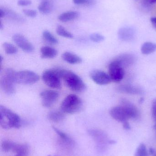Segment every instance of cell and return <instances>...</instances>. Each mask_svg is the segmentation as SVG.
<instances>
[{
    "instance_id": "6da1fadb",
    "label": "cell",
    "mask_w": 156,
    "mask_h": 156,
    "mask_svg": "<svg viewBox=\"0 0 156 156\" xmlns=\"http://www.w3.org/2000/svg\"><path fill=\"white\" fill-rule=\"evenodd\" d=\"M60 76L65 84L72 91L81 93L87 88L86 84L78 75L72 71L59 68Z\"/></svg>"
},
{
    "instance_id": "7a4b0ae2",
    "label": "cell",
    "mask_w": 156,
    "mask_h": 156,
    "mask_svg": "<svg viewBox=\"0 0 156 156\" xmlns=\"http://www.w3.org/2000/svg\"><path fill=\"white\" fill-rule=\"evenodd\" d=\"M0 125L3 129L19 128L21 126L20 116L5 106H0Z\"/></svg>"
},
{
    "instance_id": "3957f363",
    "label": "cell",
    "mask_w": 156,
    "mask_h": 156,
    "mask_svg": "<svg viewBox=\"0 0 156 156\" xmlns=\"http://www.w3.org/2000/svg\"><path fill=\"white\" fill-rule=\"evenodd\" d=\"M83 105L82 100L75 94L68 95L62 101L60 110L65 114H73L80 112Z\"/></svg>"
},
{
    "instance_id": "277c9868",
    "label": "cell",
    "mask_w": 156,
    "mask_h": 156,
    "mask_svg": "<svg viewBox=\"0 0 156 156\" xmlns=\"http://www.w3.org/2000/svg\"><path fill=\"white\" fill-rule=\"evenodd\" d=\"M15 71L12 69H6L3 72L0 79V86L2 90L8 95H12L16 91L14 80Z\"/></svg>"
},
{
    "instance_id": "5b68a950",
    "label": "cell",
    "mask_w": 156,
    "mask_h": 156,
    "mask_svg": "<svg viewBox=\"0 0 156 156\" xmlns=\"http://www.w3.org/2000/svg\"><path fill=\"white\" fill-rule=\"evenodd\" d=\"M42 80L48 86L54 89L61 88V78L59 75V68L47 69L43 72Z\"/></svg>"
},
{
    "instance_id": "8992f818",
    "label": "cell",
    "mask_w": 156,
    "mask_h": 156,
    "mask_svg": "<svg viewBox=\"0 0 156 156\" xmlns=\"http://www.w3.org/2000/svg\"><path fill=\"white\" fill-rule=\"evenodd\" d=\"M14 80L16 84L31 85L37 82L39 76L37 74L30 70H22L14 74Z\"/></svg>"
},
{
    "instance_id": "52a82bcc",
    "label": "cell",
    "mask_w": 156,
    "mask_h": 156,
    "mask_svg": "<svg viewBox=\"0 0 156 156\" xmlns=\"http://www.w3.org/2000/svg\"><path fill=\"white\" fill-rule=\"evenodd\" d=\"M59 96V93L55 90H45L40 94L42 105L46 108L52 107L56 102Z\"/></svg>"
},
{
    "instance_id": "ba28073f",
    "label": "cell",
    "mask_w": 156,
    "mask_h": 156,
    "mask_svg": "<svg viewBox=\"0 0 156 156\" xmlns=\"http://www.w3.org/2000/svg\"><path fill=\"white\" fill-rule=\"evenodd\" d=\"M109 75L112 81L118 83L123 80L125 76L124 69L121 66L114 60L109 66Z\"/></svg>"
},
{
    "instance_id": "9c48e42d",
    "label": "cell",
    "mask_w": 156,
    "mask_h": 156,
    "mask_svg": "<svg viewBox=\"0 0 156 156\" xmlns=\"http://www.w3.org/2000/svg\"><path fill=\"white\" fill-rule=\"evenodd\" d=\"M13 40L16 46L24 52L32 53L34 51V46L23 35L15 34L13 36Z\"/></svg>"
},
{
    "instance_id": "30bf717a",
    "label": "cell",
    "mask_w": 156,
    "mask_h": 156,
    "mask_svg": "<svg viewBox=\"0 0 156 156\" xmlns=\"http://www.w3.org/2000/svg\"><path fill=\"white\" fill-rule=\"evenodd\" d=\"M90 76L94 83L99 85H106L112 81L109 74L102 70H93L90 74Z\"/></svg>"
},
{
    "instance_id": "8fae6325",
    "label": "cell",
    "mask_w": 156,
    "mask_h": 156,
    "mask_svg": "<svg viewBox=\"0 0 156 156\" xmlns=\"http://www.w3.org/2000/svg\"><path fill=\"white\" fill-rule=\"evenodd\" d=\"M121 105L126 111L130 119L133 120L139 119L140 116V111L134 104L126 99H122L121 101Z\"/></svg>"
},
{
    "instance_id": "7c38bea8",
    "label": "cell",
    "mask_w": 156,
    "mask_h": 156,
    "mask_svg": "<svg viewBox=\"0 0 156 156\" xmlns=\"http://www.w3.org/2000/svg\"><path fill=\"white\" fill-rule=\"evenodd\" d=\"M110 115L116 121L124 123L130 119L126 111L122 105L114 106L111 109Z\"/></svg>"
},
{
    "instance_id": "4fadbf2b",
    "label": "cell",
    "mask_w": 156,
    "mask_h": 156,
    "mask_svg": "<svg viewBox=\"0 0 156 156\" xmlns=\"http://www.w3.org/2000/svg\"><path fill=\"white\" fill-rule=\"evenodd\" d=\"M136 60V57L133 55L125 54L119 56L114 60L124 69L125 68L131 66L135 63Z\"/></svg>"
},
{
    "instance_id": "5bb4252c",
    "label": "cell",
    "mask_w": 156,
    "mask_h": 156,
    "mask_svg": "<svg viewBox=\"0 0 156 156\" xmlns=\"http://www.w3.org/2000/svg\"><path fill=\"white\" fill-rule=\"evenodd\" d=\"M117 90L119 92L130 94H142L143 90L141 88L131 84H123L117 87Z\"/></svg>"
},
{
    "instance_id": "9a60e30c",
    "label": "cell",
    "mask_w": 156,
    "mask_h": 156,
    "mask_svg": "<svg viewBox=\"0 0 156 156\" xmlns=\"http://www.w3.org/2000/svg\"><path fill=\"white\" fill-rule=\"evenodd\" d=\"M136 34L135 29L131 27H123L118 31L119 38L122 41H130L132 40Z\"/></svg>"
},
{
    "instance_id": "2e32d148",
    "label": "cell",
    "mask_w": 156,
    "mask_h": 156,
    "mask_svg": "<svg viewBox=\"0 0 156 156\" xmlns=\"http://www.w3.org/2000/svg\"><path fill=\"white\" fill-rule=\"evenodd\" d=\"M61 57L64 61L71 65L79 64L81 63L82 61L80 57L71 52H64L62 54Z\"/></svg>"
},
{
    "instance_id": "e0dca14e",
    "label": "cell",
    "mask_w": 156,
    "mask_h": 156,
    "mask_svg": "<svg viewBox=\"0 0 156 156\" xmlns=\"http://www.w3.org/2000/svg\"><path fill=\"white\" fill-rule=\"evenodd\" d=\"M40 55L43 58H53L57 55L58 51L54 48L43 46L40 48Z\"/></svg>"
},
{
    "instance_id": "ac0fdd59",
    "label": "cell",
    "mask_w": 156,
    "mask_h": 156,
    "mask_svg": "<svg viewBox=\"0 0 156 156\" xmlns=\"http://www.w3.org/2000/svg\"><path fill=\"white\" fill-rule=\"evenodd\" d=\"M79 16V13L76 11H68L65 12L59 16L58 19L61 22H68L77 19Z\"/></svg>"
},
{
    "instance_id": "d6986e66",
    "label": "cell",
    "mask_w": 156,
    "mask_h": 156,
    "mask_svg": "<svg viewBox=\"0 0 156 156\" xmlns=\"http://www.w3.org/2000/svg\"><path fill=\"white\" fill-rule=\"evenodd\" d=\"M65 113L60 111H52L48 115V119L54 122H60L65 119Z\"/></svg>"
},
{
    "instance_id": "ffe728a7",
    "label": "cell",
    "mask_w": 156,
    "mask_h": 156,
    "mask_svg": "<svg viewBox=\"0 0 156 156\" xmlns=\"http://www.w3.org/2000/svg\"><path fill=\"white\" fill-rule=\"evenodd\" d=\"M53 5L49 0H43L38 6L39 12L43 14H48L52 11Z\"/></svg>"
},
{
    "instance_id": "44dd1931",
    "label": "cell",
    "mask_w": 156,
    "mask_h": 156,
    "mask_svg": "<svg viewBox=\"0 0 156 156\" xmlns=\"http://www.w3.org/2000/svg\"><path fill=\"white\" fill-rule=\"evenodd\" d=\"M156 51V44L152 42H146L141 47V52L145 55H148Z\"/></svg>"
},
{
    "instance_id": "7402d4cb",
    "label": "cell",
    "mask_w": 156,
    "mask_h": 156,
    "mask_svg": "<svg viewBox=\"0 0 156 156\" xmlns=\"http://www.w3.org/2000/svg\"><path fill=\"white\" fill-rule=\"evenodd\" d=\"M13 152L15 153L14 156H27L28 153V147L25 144H16Z\"/></svg>"
},
{
    "instance_id": "603a6c76",
    "label": "cell",
    "mask_w": 156,
    "mask_h": 156,
    "mask_svg": "<svg viewBox=\"0 0 156 156\" xmlns=\"http://www.w3.org/2000/svg\"><path fill=\"white\" fill-rule=\"evenodd\" d=\"M43 39L46 43L51 45H56L58 44V39L48 30H45L42 34Z\"/></svg>"
},
{
    "instance_id": "cb8c5ba5",
    "label": "cell",
    "mask_w": 156,
    "mask_h": 156,
    "mask_svg": "<svg viewBox=\"0 0 156 156\" xmlns=\"http://www.w3.org/2000/svg\"><path fill=\"white\" fill-rule=\"evenodd\" d=\"M3 9L5 12V17H7L10 20H13L16 22H22L24 21V19L22 16L14 11L6 8H3Z\"/></svg>"
},
{
    "instance_id": "d4e9b609",
    "label": "cell",
    "mask_w": 156,
    "mask_h": 156,
    "mask_svg": "<svg viewBox=\"0 0 156 156\" xmlns=\"http://www.w3.org/2000/svg\"><path fill=\"white\" fill-rule=\"evenodd\" d=\"M56 31L57 34L60 36L67 38H72L73 37V34L66 30V28L62 26H58Z\"/></svg>"
},
{
    "instance_id": "484cf974",
    "label": "cell",
    "mask_w": 156,
    "mask_h": 156,
    "mask_svg": "<svg viewBox=\"0 0 156 156\" xmlns=\"http://www.w3.org/2000/svg\"><path fill=\"white\" fill-rule=\"evenodd\" d=\"M2 46L5 52L7 55H14L16 54L18 51L17 48L10 43L5 42L3 44Z\"/></svg>"
},
{
    "instance_id": "4316f807",
    "label": "cell",
    "mask_w": 156,
    "mask_h": 156,
    "mask_svg": "<svg viewBox=\"0 0 156 156\" xmlns=\"http://www.w3.org/2000/svg\"><path fill=\"white\" fill-rule=\"evenodd\" d=\"M15 143L9 141H4L2 143L1 145L2 150L5 152H13L15 146L16 145Z\"/></svg>"
},
{
    "instance_id": "83f0119b",
    "label": "cell",
    "mask_w": 156,
    "mask_h": 156,
    "mask_svg": "<svg viewBox=\"0 0 156 156\" xmlns=\"http://www.w3.org/2000/svg\"><path fill=\"white\" fill-rule=\"evenodd\" d=\"M148 152L146 146L144 144H140L136 149L135 156H148Z\"/></svg>"
},
{
    "instance_id": "f1b7e54d",
    "label": "cell",
    "mask_w": 156,
    "mask_h": 156,
    "mask_svg": "<svg viewBox=\"0 0 156 156\" xmlns=\"http://www.w3.org/2000/svg\"><path fill=\"white\" fill-rule=\"evenodd\" d=\"M90 39L93 42L95 43H100L104 40L103 36L98 33H93L90 36Z\"/></svg>"
},
{
    "instance_id": "f546056e",
    "label": "cell",
    "mask_w": 156,
    "mask_h": 156,
    "mask_svg": "<svg viewBox=\"0 0 156 156\" xmlns=\"http://www.w3.org/2000/svg\"><path fill=\"white\" fill-rule=\"evenodd\" d=\"M53 128L55 132L60 137L61 139H63V140L66 141V142H68V143H70L71 142V139H70L69 137H68V136L65 133H63V132L59 130L58 129L56 128V127H53Z\"/></svg>"
},
{
    "instance_id": "4dcf8cb0",
    "label": "cell",
    "mask_w": 156,
    "mask_h": 156,
    "mask_svg": "<svg viewBox=\"0 0 156 156\" xmlns=\"http://www.w3.org/2000/svg\"><path fill=\"white\" fill-rule=\"evenodd\" d=\"M73 2L76 5H92L95 3V0H72Z\"/></svg>"
},
{
    "instance_id": "1f68e13d",
    "label": "cell",
    "mask_w": 156,
    "mask_h": 156,
    "mask_svg": "<svg viewBox=\"0 0 156 156\" xmlns=\"http://www.w3.org/2000/svg\"><path fill=\"white\" fill-rule=\"evenodd\" d=\"M23 12L27 16H28V17H33V18L36 17L37 14L35 10H31V9H23Z\"/></svg>"
},
{
    "instance_id": "d6a6232c",
    "label": "cell",
    "mask_w": 156,
    "mask_h": 156,
    "mask_svg": "<svg viewBox=\"0 0 156 156\" xmlns=\"http://www.w3.org/2000/svg\"><path fill=\"white\" fill-rule=\"evenodd\" d=\"M152 113L153 119L156 122V99L153 101L152 104Z\"/></svg>"
},
{
    "instance_id": "836d02e7",
    "label": "cell",
    "mask_w": 156,
    "mask_h": 156,
    "mask_svg": "<svg viewBox=\"0 0 156 156\" xmlns=\"http://www.w3.org/2000/svg\"><path fill=\"white\" fill-rule=\"evenodd\" d=\"M32 3L30 0H19L17 2V5L20 6H27Z\"/></svg>"
},
{
    "instance_id": "e575fe53",
    "label": "cell",
    "mask_w": 156,
    "mask_h": 156,
    "mask_svg": "<svg viewBox=\"0 0 156 156\" xmlns=\"http://www.w3.org/2000/svg\"><path fill=\"white\" fill-rule=\"evenodd\" d=\"M123 126L125 130H129L131 129V126H130L128 121H126V122L123 123Z\"/></svg>"
},
{
    "instance_id": "d590c367",
    "label": "cell",
    "mask_w": 156,
    "mask_h": 156,
    "mask_svg": "<svg viewBox=\"0 0 156 156\" xmlns=\"http://www.w3.org/2000/svg\"><path fill=\"white\" fill-rule=\"evenodd\" d=\"M150 21L153 25V27L156 30V17H151Z\"/></svg>"
},
{
    "instance_id": "8d00e7d4",
    "label": "cell",
    "mask_w": 156,
    "mask_h": 156,
    "mask_svg": "<svg viewBox=\"0 0 156 156\" xmlns=\"http://www.w3.org/2000/svg\"><path fill=\"white\" fill-rule=\"evenodd\" d=\"M5 16V12L3 8H1L0 9V17L1 18L4 17Z\"/></svg>"
},
{
    "instance_id": "74e56055",
    "label": "cell",
    "mask_w": 156,
    "mask_h": 156,
    "mask_svg": "<svg viewBox=\"0 0 156 156\" xmlns=\"http://www.w3.org/2000/svg\"><path fill=\"white\" fill-rule=\"evenodd\" d=\"M148 2L150 4H154L156 3V0H148Z\"/></svg>"
},
{
    "instance_id": "f35d334b",
    "label": "cell",
    "mask_w": 156,
    "mask_h": 156,
    "mask_svg": "<svg viewBox=\"0 0 156 156\" xmlns=\"http://www.w3.org/2000/svg\"><path fill=\"white\" fill-rule=\"evenodd\" d=\"M3 26L2 24V23H1V24H0V29L2 30V29L3 28Z\"/></svg>"
},
{
    "instance_id": "ab89813d",
    "label": "cell",
    "mask_w": 156,
    "mask_h": 156,
    "mask_svg": "<svg viewBox=\"0 0 156 156\" xmlns=\"http://www.w3.org/2000/svg\"><path fill=\"white\" fill-rule=\"evenodd\" d=\"M154 129H155L156 132V123L154 125Z\"/></svg>"
}]
</instances>
